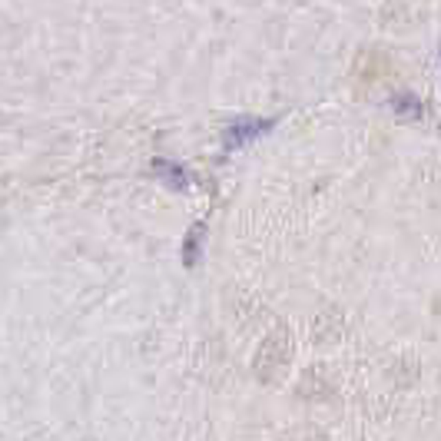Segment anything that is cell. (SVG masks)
Segmentation results:
<instances>
[{"label": "cell", "instance_id": "cell-3", "mask_svg": "<svg viewBox=\"0 0 441 441\" xmlns=\"http://www.w3.org/2000/svg\"><path fill=\"white\" fill-rule=\"evenodd\" d=\"M203 239H206V226H203V223H196V226L186 232V239H183V266H186V269L199 266V256H203Z\"/></svg>", "mask_w": 441, "mask_h": 441}, {"label": "cell", "instance_id": "cell-1", "mask_svg": "<svg viewBox=\"0 0 441 441\" xmlns=\"http://www.w3.org/2000/svg\"><path fill=\"white\" fill-rule=\"evenodd\" d=\"M275 116H269V120H256V116H239V120H232V126H226V133H223V146H226V153L232 150H242V146H249L256 139H262L269 130H275Z\"/></svg>", "mask_w": 441, "mask_h": 441}, {"label": "cell", "instance_id": "cell-4", "mask_svg": "<svg viewBox=\"0 0 441 441\" xmlns=\"http://www.w3.org/2000/svg\"><path fill=\"white\" fill-rule=\"evenodd\" d=\"M392 110H395L398 116L418 120V116H422V103H418L415 96H395V100H392Z\"/></svg>", "mask_w": 441, "mask_h": 441}, {"label": "cell", "instance_id": "cell-2", "mask_svg": "<svg viewBox=\"0 0 441 441\" xmlns=\"http://www.w3.org/2000/svg\"><path fill=\"white\" fill-rule=\"evenodd\" d=\"M153 176H159L170 190H190V173L173 159H153Z\"/></svg>", "mask_w": 441, "mask_h": 441}]
</instances>
